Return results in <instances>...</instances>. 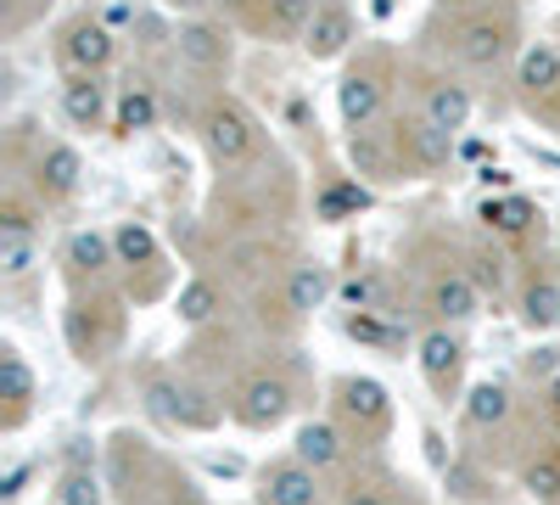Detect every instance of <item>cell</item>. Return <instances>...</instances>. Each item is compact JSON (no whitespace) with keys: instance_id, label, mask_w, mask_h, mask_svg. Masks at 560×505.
Instances as JSON below:
<instances>
[{"instance_id":"6da1fadb","label":"cell","mask_w":560,"mask_h":505,"mask_svg":"<svg viewBox=\"0 0 560 505\" xmlns=\"http://www.w3.org/2000/svg\"><path fill=\"white\" fill-rule=\"evenodd\" d=\"M510 45H516V18L504 7H482V12H465L448 23V57L459 68H499L510 57Z\"/></svg>"},{"instance_id":"7a4b0ae2","label":"cell","mask_w":560,"mask_h":505,"mask_svg":"<svg viewBox=\"0 0 560 505\" xmlns=\"http://www.w3.org/2000/svg\"><path fill=\"white\" fill-rule=\"evenodd\" d=\"M202 141H208V152H213L219 163H247V158H253V141H258L247 107L230 102V96L208 102V113H202Z\"/></svg>"},{"instance_id":"3957f363","label":"cell","mask_w":560,"mask_h":505,"mask_svg":"<svg viewBox=\"0 0 560 505\" xmlns=\"http://www.w3.org/2000/svg\"><path fill=\"white\" fill-rule=\"evenodd\" d=\"M230 410H236L242 427L269 433V427L287 422V410H292V382L275 377V371H258V377H247V382L236 388V404H230Z\"/></svg>"},{"instance_id":"277c9868","label":"cell","mask_w":560,"mask_h":505,"mask_svg":"<svg viewBox=\"0 0 560 505\" xmlns=\"http://www.w3.org/2000/svg\"><path fill=\"white\" fill-rule=\"evenodd\" d=\"M382 102H387V62H382V57H376V62H359V68L342 73L337 107H342V118H348L353 129H364L370 118H376Z\"/></svg>"},{"instance_id":"5b68a950","label":"cell","mask_w":560,"mask_h":505,"mask_svg":"<svg viewBox=\"0 0 560 505\" xmlns=\"http://www.w3.org/2000/svg\"><path fill=\"white\" fill-rule=\"evenodd\" d=\"M337 393H342V399H337L342 422H348L359 438H382V433H387V422H393V399H387V388H382V382H370V377H348Z\"/></svg>"},{"instance_id":"8992f818","label":"cell","mask_w":560,"mask_h":505,"mask_svg":"<svg viewBox=\"0 0 560 505\" xmlns=\"http://www.w3.org/2000/svg\"><path fill=\"white\" fill-rule=\"evenodd\" d=\"M62 62L73 68V73H102L113 57H118V39H113V28L107 23H96V18H73L68 28H62Z\"/></svg>"},{"instance_id":"52a82bcc","label":"cell","mask_w":560,"mask_h":505,"mask_svg":"<svg viewBox=\"0 0 560 505\" xmlns=\"http://www.w3.org/2000/svg\"><path fill=\"white\" fill-rule=\"evenodd\" d=\"M258 500L264 505H319V472L303 467L298 455L292 461H269L258 472Z\"/></svg>"},{"instance_id":"ba28073f","label":"cell","mask_w":560,"mask_h":505,"mask_svg":"<svg viewBox=\"0 0 560 505\" xmlns=\"http://www.w3.org/2000/svg\"><path fill=\"white\" fill-rule=\"evenodd\" d=\"M348 45H353V12H348V0H319V12H314V23L303 34V51L314 62H331V57L348 51Z\"/></svg>"},{"instance_id":"9c48e42d","label":"cell","mask_w":560,"mask_h":505,"mask_svg":"<svg viewBox=\"0 0 560 505\" xmlns=\"http://www.w3.org/2000/svg\"><path fill=\"white\" fill-rule=\"evenodd\" d=\"M174 51L185 68H197V73H219L230 62V34L219 23H179L174 34Z\"/></svg>"},{"instance_id":"30bf717a","label":"cell","mask_w":560,"mask_h":505,"mask_svg":"<svg viewBox=\"0 0 560 505\" xmlns=\"http://www.w3.org/2000/svg\"><path fill=\"white\" fill-rule=\"evenodd\" d=\"M79 174H84L79 152H73L68 141H51V147L39 152V163H34V186H39L45 203H62V197L79 192Z\"/></svg>"},{"instance_id":"8fae6325","label":"cell","mask_w":560,"mask_h":505,"mask_svg":"<svg viewBox=\"0 0 560 505\" xmlns=\"http://www.w3.org/2000/svg\"><path fill=\"white\" fill-rule=\"evenodd\" d=\"M459 365H465V348H459V337H454L448 326H438V332L420 337V371H427V382H432L443 399H448L454 382H459Z\"/></svg>"},{"instance_id":"7c38bea8","label":"cell","mask_w":560,"mask_h":505,"mask_svg":"<svg viewBox=\"0 0 560 505\" xmlns=\"http://www.w3.org/2000/svg\"><path fill=\"white\" fill-rule=\"evenodd\" d=\"M62 113H68V124H79V129H102V118H107V79H102V73H68V84H62Z\"/></svg>"},{"instance_id":"4fadbf2b","label":"cell","mask_w":560,"mask_h":505,"mask_svg":"<svg viewBox=\"0 0 560 505\" xmlns=\"http://www.w3.org/2000/svg\"><path fill=\"white\" fill-rule=\"evenodd\" d=\"M420 118H427L432 129H443V135L465 129V118H471V90H465L459 79H432L427 102H420Z\"/></svg>"},{"instance_id":"5bb4252c","label":"cell","mask_w":560,"mask_h":505,"mask_svg":"<svg viewBox=\"0 0 560 505\" xmlns=\"http://www.w3.org/2000/svg\"><path fill=\"white\" fill-rule=\"evenodd\" d=\"M34 371H28V359L18 348H0V399H7V427H18L28 416V404H34Z\"/></svg>"},{"instance_id":"9a60e30c","label":"cell","mask_w":560,"mask_h":505,"mask_svg":"<svg viewBox=\"0 0 560 505\" xmlns=\"http://www.w3.org/2000/svg\"><path fill=\"white\" fill-rule=\"evenodd\" d=\"M516 84H522V96L533 107L560 96V51H555V45H533V51L522 57V68H516Z\"/></svg>"},{"instance_id":"2e32d148","label":"cell","mask_w":560,"mask_h":505,"mask_svg":"<svg viewBox=\"0 0 560 505\" xmlns=\"http://www.w3.org/2000/svg\"><path fill=\"white\" fill-rule=\"evenodd\" d=\"M432 314H443L448 326H459V320L477 314V282L465 269H443L432 282Z\"/></svg>"},{"instance_id":"e0dca14e","label":"cell","mask_w":560,"mask_h":505,"mask_svg":"<svg viewBox=\"0 0 560 505\" xmlns=\"http://www.w3.org/2000/svg\"><path fill=\"white\" fill-rule=\"evenodd\" d=\"M325 298H331V269H325V264H292V275H287V309L292 314H314Z\"/></svg>"},{"instance_id":"ac0fdd59","label":"cell","mask_w":560,"mask_h":505,"mask_svg":"<svg viewBox=\"0 0 560 505\" xmlns=\"http://www.w3.org/2000/svg\"><path fill=\"white\" fill-rule=\"evenodd\" d=\"M314 12H319V0H264L258 28L275 34V39H292V34H308Z\"/></svg>"},{"instance_id":"d6986e66","label":"cell","mask_w":560,"mask_h":505,"mask_svg":"<svg viewBox=\"0 0 560 505\" xmlns=\"http://www.w3.org/2000/svg\"><path fill=\"white\" fill-rule=\"evenodd\" d=\"M298 461L314 467V472L337 467V461H342V433H337L331 422H308V427L298 433Z\"/></svg>"},{"instance_id":"ffe728a7","label":"cell","mask_w":560,"mask_h":505,"mask_svg":"<svg viewBox=\"0 0 560 505\" xmlns=\"http://www.w3.org/2000/svg\"><path fill=\"white\" fill-rule=\"evenodd\" d=\"M522 320L533 332H555L560 326V287L549 282V275H538V282L522 287Z\"/></svg>"},{"instance_id":"44dd1931","label":"cell","mask_w":560,"mask_h":505,"mask_svg":"<svg viewBox=\"0 0 560 505\" xmlns=\"http://www.w3.org/2000/svg\"><path fill=\"white\" fill-rule=\"evenodd\" d=\"M482 219H488V231H499V237H522V231H533L538 208L527 197H488L482 203Z\"/></svg>"},{"instance_id":"7402d4cb","label":"cell","mask_w":560,"mask_h":505,"mask_svg":"<svg viewBox=\"0 0 560 505\" xmlns=\"http://www.w3.org/2000/svg\"><path fill=\"white\" fill-rule=\"evenodd\" d=\"M504 416H510V388H504V382H482V388H471V399H465V422H471L477 433L499 427Z\"/></svg>"},{"instance_id":"603a6c76","label":"cell","mask_w":560,"mask_h":505,"mask_svg":"<svg viewBox=\"0 0 560 505\" xmlns=\"http://www.w3.org/2000/svg\"><path fill=\"white\" fill-rule=\"evenodd\" d=\"M398 147H415V163H443L448 158V135L432 129L427 118H415V124H398Z\"/></svg>"},{"instance_id":"cb8c5ba5","label":"cell","mask_w":560,"mask_h":505,"mask_svg":"<svg viewBox=\"0 0 560 505\" xmlns=\"http://www.w3.org/2000/svg\"><path fill=\"white\" fill-rule=\"evenodd\" d=\"M522 483H527V494H533V500H544V505H560V449H544V455H533V461H527V472H522Z\"/></svg>"},{"instance_id":"d4e9b609","label":"cell","mask_w":560,"mask_h":505,"mask_svg":"<svg viewBox=\"0 0 560 505\" xmlns=\"http://www.w3.org/2000/svg\"><path fill=\"white\" fill-rule=\"evenodd\" d=\"M113 237H102V231H79L73 242H68V264L73 269H84V275H102L107 264H113Z\"/></svg>"},{"instance_id":"484cf974","label":"cell","mask_w":560,"mask_h":505,"mask_svg":"<svg viewBox=\"0 0 560 505\" xmlns=\"http://www.w3.org/2000/svg\"><path fill=\"white\" fill-rule=\"evenodd\" d=\"M113 248H118V264H158V237L135 219L113 231Z\"/></svg>"},{"instance_id":"4316f807","label":"cell","mask_w":560,"mask_h":505,"mask_svg":"<svg viewBox=\"0 0 560 505\" xmlns=\"http://www.w3.org/2000/svg\"><path fill=\"white\" fill-rule=\"evenodd\" d=\"M158 124V96L152 90H129L118 102V135H135V129H152Z\"/></svg>"},{"instance_id":"83f0119b","label":"cell","mask_w":560,"mask_h":505,"mask_svg":"<svg viewBox=\"0 0 560 505\" xmlns=\"http://www.w3.org/2000/svg\"><path fill=\"white\" fill-rule=\"evenodd\" d=\"M34 264H39L34 237H0V275H7V282H23Z\"/></svg>"},{"instance_id":"f1b7e54d","label":"cell","mask_w":560,"mask_h":505,"mask_svg":"<svg viewBox=\"0 0 560 505\" xmlns=\"http://www.w3.org/2000/svg\"><path fill=\"white\" fill-rule=\"evenodd\" d=\"M213 309H219V287L213 282H191L179 292V320H185V326H202Z\"/></svg>"},{"instance_id":"f546056e","label":"cell","mask_w":560,"mask_h":505,"mask_svg":"<svg viewBox=\"0 0 560 505\" xmlns=\"http://www.w3.org/2000/svg\"><path fill=\"white\" fill-rule=\"evenodd\" d=\"M57 505H102V483L84 467H68L62 483H57Z\"/></svg>"},{"instance_id":"4dcf8cb0","label":"cell","mask_w":560,"mask_h":505,"mask_svg":"<svg viewBox=\"0 0 560 505\" xmlns=\"http://www.w3.org/2000/svg\"><path fill=\"white\" fill-rule=\"evenodd\" d=\"M0 237H34L28 203H23L18 192H7V203H0Z\"/></svg>"},{"instance_id":"1f68e13d","label":"cell","mask_w":560,"mask_h":505,"mask_svg":"<svg viewBox=\"0 0 560 505\" xmlns=\"http://www.w3.org/2000/svg\"><path fill=\"white\" fill-rule=\"evenodd\" d=\"M342 298H348L359 314H370V309H376V298H382V275H353V282L342 287Z\"/></svg>"},{"instance_id":"d6a6232c","label":"cell","mask_w":560,"mask_h":505,"mask_svg":"<svg viewBox=\"0 0 560 505\" xmlns=\"http://www.w3.org/2000/svg\"><path fill=\"white\" fill-rule=\"evenodd\" d=\"M364 203H370V197H364L359 186H331V192L319 197V214H325V219H342L348 208H364Z\"/></svg>"},{"instance_id":"836d02e7","label":"cell","mask_w":560,"mask_h":505,"mask_svg":"<svg viewBox=\"0 0 560 505\" xmlns=\"http://www.w3.org/2000/svg\"><path fill=\"white\" fill-rule=\"evenodd\" d=\"M348 337H359V343H393V332L376 326L370 314H353V320H348Z\"/></svg>"},{"instance_id":"e575fe53","label":"cell","mask_w":560,"mask_h":505,"mask_svg":"<svg viewBox=\"0 0 560 505\" xmlns=\"http://www.w3.org/2000/svg\"><path fill=\"white\" fill-rule=\"evenodd\" d=\"M337 505H387V500H382L376 489H348V494H342Z\"/></svg>"},{"instance_id":"d590c367","label":"cell","mask_w":560,"mask_h":505,"mask_svg":"<svg viewBox=\"0 0 560 505\" xmlns=\"http://www.w3.org/2000/svg\"><path fill=\"white\" fill-rule=\"evenodd\" d=\"M544 399H549V410H555V416H560V371L549 377V388H544Z\"/></svg>"}]
</instances>
